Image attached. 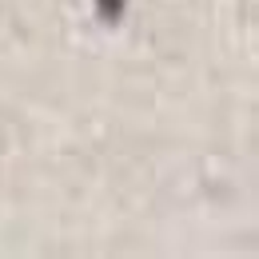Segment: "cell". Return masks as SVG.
Wrapping results in <instances>:
<instances>
[{"mask_svg":"<svg viewBox=\"0 0 259 259\" xmlns=\"http://www.w3.org/2000/svg\"><path fill=\"white\" fill-rule=\"evenodd\" d=\"M124 8H128V0H96V16L104 24H116L124 16Z\"/></svg>","mask_w":259,"mask_h":259,"instance_id":"6da1fadb","label":"cell"}]
</instances>
